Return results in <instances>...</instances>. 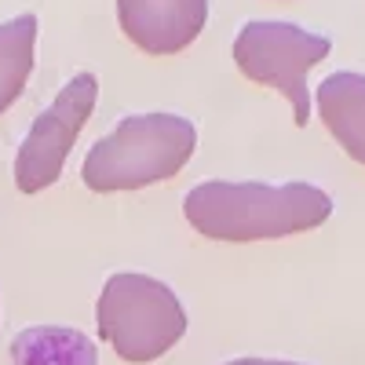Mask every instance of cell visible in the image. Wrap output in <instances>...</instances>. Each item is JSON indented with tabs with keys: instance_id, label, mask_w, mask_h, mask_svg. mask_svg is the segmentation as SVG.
<instances>
[{
	"instance_id": "cell-1",
	"label": "cell",
	"mask_w": 365,
	"mask_h": 365,
	"mask_svg": "<svg viewBox=\"0 0 365 365\" xmlns=\"http://www.w3.org/2000/svg\"><path fill=\"white\" fill-rule=\"evenodd\" d=\"M190 227L216 241H263L311 230L329 220L332 201L311 182H201L182 201Z\"/></svg>"
},
{
	"instance_id": "cell-2",
	"label": "cell",
	"mask_w": 365,
	"mask_h": 365,
	"mask_svg": "<svg viewBox=\"0 0 365 365\" xmlns=\"http://www.w3.org/2000/svg\"><path fill=\"white\" fill-rule=\"evenodd\" d=\"M197 132L187 117L175 113H139L88 150L81 175L91 190H139L150 182L172 179L194 158Z\"/></svg>"
},
{
	"instance_id": "cell-3",
	"label": "cell",
	"mask_w": 365,
	"mask_h": 365,
	"mask_svg": "<svg viewBox=\"0 0 365 365\" xmlns=\"http://www.w3.org/2000/svg\"><path fill=\"white\" fill-rule=\"evenodd\" d=\"M103 340L125 361H154L187 332V311L175 292L150 274H113L96 303Z\"/></svg>"
},
{
	"instance_id": "cell-4",
	"label": "cell",
	"mask_w": 365,
	"mask_h": 365,
	"mask_svg": "<svg viewBox=\"0 0 365 365\" xmlns=\"http://www.w3.org/2000/svg\"><path fill=\"white\" fill-rule=\"evenodd\" d=\"M329 55V37L307 34L292 22H249L234 41V63L256 84L278 88L292 103V117L303 128L311 117L307 70Z\"/></svg>"
},
{
	"instance_id": "cell-5",
	"label": "cell",
	"mask_w": 365,
	"mask_h": 365,
	"mask_svg": "<svg viewBox=\"0 0 365 365\" xmlns=\"http://www.w3.org/2000/svg\"><path fill=\"white\" fill-rule=\"evenodd\" d=\"M96 99H99V81L91 73H77L55 96V103L34 120V128L22 139L15 158V182L22 194H41L63 175L70 146L88 125Z\"/></svg>"
},
{
	"instance_id": "cell-6",
	"label": "cell",
	"mask_w": 365,
	"mask_h": 365,
	"mask_svg": "<svg viewBox=\"0 0 365 365\" xmlns=\"http://www.w3.org/2000/svg\"><path fill=\"white\" fill-rule=\"evenodd\" d=\"M117 19L146 55H175L205 29L208 0H117Z\"/></svg>"
},
{
	"instance_id": "cell-7",
	"label": "cell",
	"mask_w": 365,
	"mask_h": 365,
	"mask_svg": "<svg viewBox=\"0 0 365 365\" xmlns=\"http://www.w3.org/2000/svg\"><path fill=\"white\" fill-rule=\"evenodd\" d=\"M318 113L329 135L365 165V73H332L318 84Z\"/></svg>"
},
{
	"instance_id": "cell-8",
	"label": "cell",
	"mask_w": 365,
	"mask_h": 365,
	"mask_svg": "<svg viewBox=\"0 0 365 365\" xmlns=\"http://www.w3.org/2000/svg\"><path fill=\"white\" fill-rule=\"evenodd\" d=\"M15 365H99V351L81 329L34 325L11 340Z\"/></svg>"
},
{
	"instance_id": "cell-9",
	"label": "cell",
	"mask_w": 365,
	"mask_h": 365,
	"mask_svg": "<svg viewBox=\"0 0 365 365\" xmlns=\"http://www.w3.org/2000/svg\"><path fill=\"white\" fill-rule=\"evenodd\" d=\"M37 44V15H19L0 22V113H4L29 81Z\"/></svg>"
},
{
	"instance_id": "cell-10",
	"label": "cell",
	"mask_w": 365,
	"mask_h": 365,
	"mask_svg": "<svg viewBox=\"0 0 365 365\" xmlns=\"http://www.w3.org/2000/svg\"><path fill=\"white\" fill-rule=\"evenodd\" d=\"M227 365H299V361H270V358H237V361H227Z\"/></svg>"
}]
</instances>
